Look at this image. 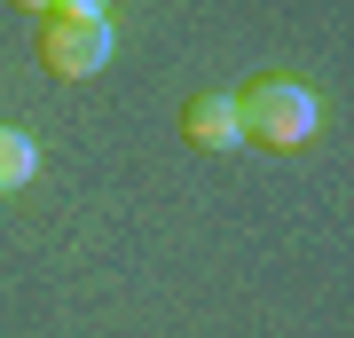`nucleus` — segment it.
<instances>
[{"label": "nucleus", "mask_w": 354, "mask_h": 338, "mask_svg": "<svg viewBox=\"0 0 354 338\" xmlns=\"http://www.w3.org/2000/svg\"><path fill=\"white\" fill-rule=\"evenodd\" d=\"M236 134L268 142V150H291V142L315 134V95L299 87V79H252V87L236 95Z\"/></svg>", "instance_id": "nucleus-1"}, {"label": "nucleus", "mask_w": 354, "mask_h": 338, "mask_svg": "<svg viewBox=\"0 0 354 338\" xmlns=\"http://www.w3.org/2000/svg\"><path fill=\"white\" fill-rule=\"evenodd\" d=\"M39 55H48L55 79H95L102 63H111V24H102V16H55V24L39 32Z\"/></svg>", "instance_id": "nucleus-2"}, {"label": "nucleus", "mask_w": 354, "mask_h": 338, "mask_svg": "<svg viewBox=\"0 0 354 338\" xmlns=\"http://www.w3.org/2000/svg\"><path fill=\"white\" fill-rule=\"evenodd\" d=\"M181 126H189V142H205V150H228V142H236V102L228 95H197L189 111H181Z\"/></svg>", "instance_id": "nucleus-3"}, {"label": "nucleus", "mask_w": 354, "mask_h": 338, "mask_svg": "<svg viewBox=\"0 0 354 338\" xmlns=\"http://www.w3.org/2000/svg\"><path fill=\"white\" fill-rule=\"evenodd\" d=\"M32 165H39V150L16 134V126H0V189H24V181H32Z\"/></svg>", "instance_id": "nucleus-4"}, {"label": "nucleus", "mask_w": 354, "mask_h": 338, "mask_svg": "<svg viewBox=\"0 0 354 338\" xmlns=\"http://www.w3.org/2000/svg\"><path fill=\"white\" fill-rule=\"evenodd\" d=\"M64 16H102V0H55Z\"/></svg>", "instance_id": "nucleus-5"}, {"label": "nucleus", "mask_w": 354, "mask_h": 338, "mask_svg": "<svg viewBox=\"0 0 354 338\" xmlns=\"http://www.w3.org/2000/svg\"><path fill=\"white\" fill-rule=\"evenodd\" d=\"M16 8H55V0H16Z\"/></svg>", "instance_id": "nucleus-6"}]
</instances>
